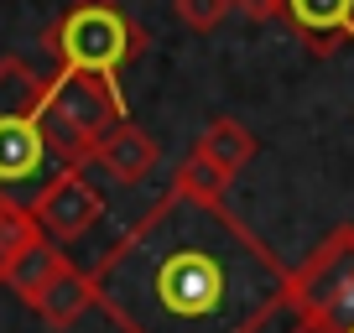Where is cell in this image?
<instances>
[{
	"label": "cell",
	"mask_w": 354,
	"mask_h": 333,
	"mask_svg": "<svg viewBox=\"0 0 354 333\" xmlns=\"http://www.w3.org/2000/svg\"><path fill=\"white\" fill-rule=\"evenodd\" d=\"M37 240H47V234L37 229L32 209H21V203H6V198H0V281H6L11 260L21 256V250H32Z\"/></svg>",
	"instance_id": "obj_12"
},
{
	"label": "cell",
	"mask_w": 354,
	"mask_h": 333,
	"mask_svg": "<svg viewBox=\"0 0 354 333\" xmlns=\"http://www.w3.org/2000/svg\"><path fill=\"white\" fill-rule=\"evenodd\" d=\"M125 120H131V104H125L120 84L68 73V68H53L42 78V131L68 166H84L88 172L100 141Z\"/></svg>",
	"instance_id": "obj_3"
},
{
	"label": "cell",
	"mask_w": 354,
	"mask_h": 333,
	"mask_svg": "<svg viewBox=\"0 0 354 333\" xmlns=\"http://www.w3.org/2000/svg\"><path fill=\"white\" fill-rule=\"evenodd\" d=\"M32 219L53 245H78V240H88V234L100 229L104 193L94 188V178H88L84 166H68L63 178L32 203Z\"/></svg>",
	"instance_id": "obj_6"
},
{
	"label": "cell",
	"mask_w": 354,
	"mask_h": 333,
	"mask_svg": "<svg viewBox=\"0 0 354 333\" xmlns=\"http://www.w3.org/2000/svg\"><path fill=\"white\" fill-rule=\"evenodd\" d=\"M42 47L68 73H88V78H104V84H120V73L146 53V32L115 0H73L42 32Z\"/></svg>",
	"instance_id": "obj_4"
},
{
	"label": "cell",
	"mask_w": 354,
	"mask_h": 333,
	"mask_svg": "<svg viewBox=\"0 0 354 333\" xmlns=\"http://www.w3.org/2000/svg\"><path fill=\"white\" fill-rule=\"evenodd\" d=\"M193 156H203L209 166H219L224 178H240L245 166L261 156V141H255V131L250 125H240L234 115H219V120H209L203 125V135L193 141Z\"/></svg>",
	"instance_id": "obj_9"
},
{
	"label": "cell",
	"mask_w": 354,
	"mask_h": 333,
	"mask_svg": "<svg viewBox=\"0 0 354 333\" xmlns=\"http://www.w3.org/2000/svg\"><path fill=\"white\" fill-rule=\"evenodd\" d=\"M88 166H100L115 188H141L156 166H162V146H156L151 131H141L136 120H125L100 141V151H94Z\"/></svg>",
	"instance_id": "obj_8"
},
{
	"label": "cell",
	"mask_w": 354,
	"mask_h": 333,
	"mask_svg": "<svg viewBox=\"0 0 354 333\" xmlns=\"http://www.w3.org/2000/svg\"><path fill=\"white\" fill-rule=\"evenodd\" d=\"M172 188L177 193H188V198H214V203H224V188H230V178H224L219 166H209L203 156H183V166L172 172Z\"/></svg>",
	"instance_id": "obj_13"
},
{
	"label": "cell",
	"mask_w": 354,
	"mask_h": 333,
	"mask_svg": "<svg viewBox=\"0 0 354 333\" xmlns=\"http://www.w3.org/2000/svg\"><path fill=\"white\" fill-rule=\"evenodd\" d=\"M63 266H68V250H63V245L37 240L32 250H21V256L11 260V271H6V281H0V287H11L16 297H21L26 307H32V302L42 297L47 287H53V276H57Z\"/></svg>",
	"instance_id": "obj_11"
},
{
	"label": "cell",
	"mask_w": 354,
	"mask_h": 333,
	"mask_svg": "<svg viewBox=\"0 0 354 333\" xmlns=\"http://www.w3.org/2000/svg\"><path fill=\"white\" fill-rule=\"evenodd\" d=\"M172 11L188 32H219L240 6H234V0H172Z\"/></svg>",
	"instance_id": "obj_14"
},
{
	"label": "cell",
	"mask_w": 354,
	"mask_h": 333,
	"mask_svg": "<svg viewBox=\"0 0 354 333\" xmlns=\"http://www.w3.org/2000/svg\"><path fill=\"white\" fill-rule=\"evenodd\" d=\"M277 16L308 53L354 47V0H277Z\"/></svg>",
	"instance_id": "obj_7"
},
{
	"label": "cell",
	"mask_w": 354,
	"mask_h": 333,
	"mask_svg": "<svg viewBox=\"0 0 354 333\" xmlns=\"http://www.w3.org/2000/svg\"><path fill=\"white\" fill-rule=\"evenodd\" d=\"M287 333H354V323H349V328H302V323H292Z\"/></svg>",
	"instance_id": "obj_16"
},
{
	"label": "cell",
	"mask_w": 354,
	"mask_h": 333,
	"mask_svg": "<svg viewBox=\"0 0 354 333\" xmlns=\"http://www.w3.org/2000/svg\"><path fill=\"white\" fill-rule=\"evenodd\" d=\"M88 307H94V276H88V271H78L73 260H68V266L53 276V287L32 302V312L47 323V328H73Z\"/></svg>",
	"instance_id": "obj_10"
},
{
	"label": "cell",
	"mask_w": 354,
	"mask_h": 333,
	"mask_svg": "<svg viewBox=\"0 0 354 333\" xmlns=\"http://www.w3.org/2000/svg\"><path fill=\"white\" fill-rule=\"evenodd\" d=\"M245 16H255V21H266V16H277V0H234Z\"/></svg>",
	"instance_id": "obj_15"
},
{
	"label": "cell",
	"mask_w": 354,
	"mask_h": 333,
	"mask_svg": "<svg viewBox=\"0 0 354 333\" xmlns=\"http://www.w3.org/2000/svg\"><path fill=\"white\" fill-rule=\"evenodd\" d=\"M63 172L42 131V73L26 57H0V198L32 209Z\"/></svg>",
	"instance_id": "obj_2"
},
{
	"label": "cell",
	"mask_w": 354,
	"mask_h": 333,
	"mask_svg": "<svg viewBox=\"0 0 354 333\" xmlns=\"http://www.w3.org/2000/svg\"><path fill=\"white\" fill-rule=\"evenodd\" d=\"M287 312L302 328H349L354 323V224L328 229L308 250V260L292 266Z\"/></svg>",
	"instance_id": "obj_5"
},
{
	"label": "cell",
	"mask_w": 354,
	"mask_h": 333,
	"mask_svg": "<svg viewBox=\"0 0 354 333\" xmlns=\"http://www.w3.org/2000/svg\"><path fill=\"white\" fill-rule=\"evenodd\" d=\"M88 276L120 333H261L287 312L292 266L224 203L167 188Z\"/></svg>",
	"instance_id": "obj_1"
}]
</instances>
